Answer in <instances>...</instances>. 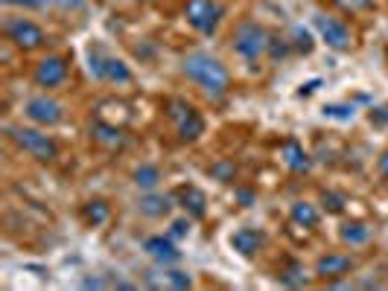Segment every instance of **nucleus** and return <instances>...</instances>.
Returning a JSON list of instances; mask_svg holds the SVG:
<instances>
[{"mask_svg":"<svg viewBox=\"0 0 388 291\" xmlns=\"http://www.w3.org/2000/svg\"><path fill=\"white\" fill-rule=\"evenodd\" d=\"M82 285H85V288H103L105 283H103L100 277H93V280H82Z\"/></svg>","mask_w":388,"mask_h":291,"instance_id":"nucleus-34","label":"nucleus"},{"mask_svg":"<svg viewBox=\"0 0 388 291\" xmlns=\"http://www.w3.org/2000/svg\"><path fill=\"white\" fill-rule=\"evenodd\" d=\"M280 283L283 285H307V271L301 268V265H289V268L280 274Z\"/></svg>","mask_w":388,"mask_h":291,"instance_id":"nucleus-23","label":"nucleus"},{"mask_svg":"<svg viewBox=\"0 0 388 291\" xmlns=\"http://www.w3.org/2000/svg\"><path fill=\"white\" fill-rule=\"evenodd\" d=\"M93 137L100 140L103 146H120V143H123V131H120L117 126H105V123L93 126Z\"/></svg>","mask_w":388,"mask_h":291,"instance_id":"nucleus-20","label":"nucleus"},{"mask_svg":"<svg viewBox=\"0 0 388 291\" xmlns=\"http://www.w3.org/2000/svg\"><path fill=\"white\" fill-rule=\"evenodd\" d=\"M210 175H213L216 181H222V184H231L234 175H236V166H234L231 160H219V163L210 166Z\"/></svg>","mask_w":388,"mask_h":291,"instance_id":"nucleus-22","label":"nucleus"},{"mask_svg":"<svg viewBox=\"0 0 388 291\" xmlns=\"http://www.w3.org/2000/svg\"><path fill=\"white\" fill-rule=\"evenodd\" d=\"M371 123H377V126H385V123H388V108H377V114L371 111Z\"/></svg>","mask_w":388,"mask_h":291,"instance_id":"nucleus-31","label":"nucleus"},{"mask_svg":"<svg viewBox=\"0 0 388 291\" xmlns=\"http://www.w3.org/2000/svg\"><path fill=\"white\" fill-rule=\"evenodd\" d=\"M9 140L18 146L21 152H27L35 160H53L59 155V146L53 143L50 134H44L38 129H23V126H9Z\"/></svg>","mask_w":388,"mask_h":291,"instance_id":"nucleus-2","label":"nucleus"},{"mask_svg":"<svg viewBox=\"0 0 388 291\" xmlns=\"http://www.w3.org/2000/svg\"><path fill=\"white\" fill-rule=\"evenodd\" d=\"M161 169L155 166V163H140L135 172H132V181H135V186L137 189H143V192H152L158 184H161Z\"/></svg>","mask_w":388,"mask_h":291,"instance_id":"nucleus-17","label":"nucleus"},{"mask_svg":"<svg viewBox=\"0 0 388 291\" xmlns=\"http://www.w3.org/2000/svg\"><path fill=\"white\" fill-rule=\"evenodd\" d=\"M260 245H263V233L254 230V227H239V230H234V236H231V248H234L239 256H251Z\"/></svg>","mask_w":388,"mask_h":291,"instance_id":"nucleus-14","label":"nucleus"},{"mask_svg":"<svg viewBox=\"0 0 388 291\" xmlns=\"http://www.w3.org/2000/svg\"><path fill=\"white\" fill-rule=\"evenodd\" d=\"M289 215H292V222L301 225V227L319 225V210H315V204H309V201H295L292 210H289Z\"/></svg>","mask_w":388,"mask_h":291,"instance_id":"nucleus-19","label":"nucleus"},{"mask_svg":"<svg viewBox=\"0 0 388 291\" xmlns=\"http://www.w3.org/2000/svg\"><path fill=\"white\" fill-rule=\"evenodd\" d=\"M6 6H15V4H21V6H38L41 0H4Z\"/></svg>","mask_w":388,"mask_h":291,"instance_id":"nucleus-33","label":"nucleus"},{"mask_svg":"<svg viewBox=\"0 0 388 291\" xmlns=\"http://www.w3.org/2000/svg\"><path fill=\"white\" fill-rule=\"evenodd\" d=\"M377 169H380V175H382V178L388 181V152H385V155L380 158V163H377Z\"/></svg>","mask_w":388,"mask_h":291,"instance_id":"nucleus-32","label":"nucleus"},{"mask_svg":"<svg viewBox=\"0 0 388 291\" xmlns=\"http://www.w3.org/2000/svg\"><path fill=\"white\" fill-rule=\"evenodd\" d=\"M91 73L100 82H114V85H129L132 82V70L123 59L103 56V53H91Z\"/></svg>","mask_w":388,"mask_h":291,"instance_id":"nucleus-7","label":"nucleus"},{"mask_svg":"<svg viewBox=\"0 0 388 291\" xmlns=\"http://www.w3.org/2000/svg\"><path fill=\"white\" fill-rule=\"evenodd\" d=\"M338 236H342L345 245L359 248V245H368V242H371V227L365 222H348V225H342Z\"/></svg>","mask_w":388,"mask_h":291,"instance_id":"nucleus-18","label":"nucleus"},{"mask_svg":"<svg viewBox=\"0 0 388 291\" xmlns=\"http://www.w3.org/2000/svg\"><path fill=\"white\" fill-rule=\"evenodd\" d=\"M190 233V218H178V222H173V227H169V236L173 239H181Z\"/></svg>","mask_w":388,"mask_h":291,"instance_id":"nucleus-30","label":"nucleus"},{"mask_svg":"<svg viewBox=\"0 0 388 291\" xmlns=\"http://www.w3.org/2000/svg\"><path fill=\"white\" fill-rule=\"evenodd\" d=\"M312 23H315V30H319V35H321V41H324L327 47H333V50H338V53L350 50L353 35H350V30H348L338 18L324 15V12H315V15H312Z\"/></svg>","mask_w":388,"mask_h":291,"instance_id":"nucleus-5","label":"nucleus"},{"mask_svg":"<svg viewBox=\"0 0 388 291\" xmlns=\"http://www.w3.org/2000/svg\"><path fill=\"white\" fill-rule=\"evenodd\" d=\"M280 158H283V163H286L289 169H292V172H309V166H312L309 155L304 152V146L295 143V140H286V143H283Z\"/></svg>","mask_w":388,"mask_h":291,"instance_id":"nucleus-16","label":"nucleus"},{"mask_svg":"<svg viewBox=\"0 0 388 291\" xmlns=\"http://www.w3.org/2000/svg\"><path fill=\"white\" fill-rule=\"evenodd\" d=\"M350 4H353V6H359V9H365V6H371V4H374V0H350Z\"/></svg>","mask_w":388,"mask_h":291,"instance_id":"nucleus-35","label":"nucleus"},{"mask_svg":"<svg viewBox=\"0 0 388 291\" xmlns=\"http://www.w3.org/2000/svg\"><path fill=\"white\" fill-rule=\"evenodd\" d=\"M143 251L161 265H173V262L181 259V251L173 242V236H149L147 242H143Z\"/></svg>","mask_w":388,"mask_h":291,"instance_id":"nucleus-11","label":"nucleus"},{"mask_svg":"<svg viewBox=\"0 0 388 291\" xmlns=\"http://www.w3.org/2000/svg\"><path fill=\"white\" fill-rule=\"evenodd\" d=\"M67 79V64L62 56H47L35 67V85L38 88H59Z\"/></svg>","mask_w":388,"mask_h":291,"instance_id":"nucleus-10","label":"nucleus"},{"mask_svg":"<svg viewBox=\"0 0 388 291\" xmlns=\"http://www.w3.org/2000/svg\"><path fill=\"white\" fill-rule=\"evenodd\" d=\"M321 201H324V207L330 210V213H342L345 210V196H338V192H333V189H324L321 192Z\"/></svg>","mask_w":388,"mask_h":291,"instance_id":"nucleus-24","label":"nucleus"},{"mask_svg":"<svg viewBox=\"0 0 388 291\" xmlns=\"http://www.w3.org/2000/svg\"><path fill=\"white\" fill-rule=\"evenodd\" d=\"M266 53H269L275 61H278V59H286V56H289V41H286V38H278V35H269V50H266Z\"/></svg>","mask_w":388,"mask_h":291,"instance_id":"nucleus-25","label":"nucleus"},{"mask_svg":"<svg viewBox=\"0 0 388 291\" xmlns=\"http://www.w3.org/2000/svg\"><path fill=\"white\" fill-rule=\"evenodd\" d=\"M193 285V277L187 271H166V288H190Z\"/></svg>","mask_w":388,"mask_h":291,"instance_id":"nucleus-26","label":"nucleus"},{"mask_svg":"<svg viewBox=\"0 0 388 291\" xmlns=\"http://www.w3.org/2000/svg\"><path fill=\"white\" fill-rule=\"evenodd\" d=\"M23 114H27L30 123L41 126V129H50V126H59L64 119V105L59 100H53V96H33V100L27 102V108H23Z\"/></svg>","mask_w":388,"mask_h":291,"instance_id":"nucleus-6","label":"nucleus"},{"mask_svg":"<svg viewBox=\"0 0 388 291\" xmlns=\"http://www.w3.org/2000/svg\"><path fill=\"white\" fill-rule=\"evenodd\" d=\"M184 15H187V23H190V27L196 30V32L213 35L216 27H219L222 15H225V9L216 4V0H190L187 9H184Z\"/></svg>","mask_w":388,"mask_h":291,"instance_id":"nucleus-4","label":"nucleus"},{"mask_svg":"<svg viewBox=\"0 0 388 291\" xmlns=\"http://www.w3.org/2000/svg\"><path fill=\"white\" fill-rule=\"evenodd\" d=\"M324 117H333V119H353V105H324Z\"/></svg>","mask_w":388,"mask_h":291,"instance_id":"nucleus-28","label":"nucleus"},{"mask_svg":"<svg viewBox=\"0 0 388 291\" xmlns=\"http://www.w3.org/2000/svg\"><path fill=\"white\" fill-rule=\"evenodd\" d=\"M6 38L21 47V50H35V47L44 44V30L38 27V23H33L30 18H12L6 20Z\"/></svg>","mask_w":388,"mask_h":291,"instance_id":"nucleus-8","label":"nucleus"},{"mask_svg":"<svg viewBox=\"0 0 388 291\" xmlns=\"http://www.w3.org/2000/svg\"><path fill=\"white\" fill-rule=\"evenodd\" d=\"M44 6H53V9H62V12H79L85 6V0H41Z\"/></svg>","mask_w":388,"mask_h":291,"instance_id":"nucleus-27","label":"nucleus"},{"mask_svg":"<svg viewBox=\"0 0 388 291\" xmlns=\"http://www.w3.org/2000/svg\"><path fill=\"white\" fill-rule=\"evenodd\" d=\"M85 218L96 227V225H105V218H108V204H103V201H91V204H85Z\"/></svg>","mask_w":388,"mask_h":291,"instance_id":"nucleus-21","label":"nucleus"},{"mask_svg":"<svg viewBox=\"0 0 388 291\" xmlns=\"http://www.w3.org/2000/svg\"><path fill=\"white\" fill-rule=\"evenodd\" d=\"M295 47H298V50L301 53H312V35L304 30V27H295Z\"/></svg>","mask_w":388,"mask_h":291,"instance_id":"nucleus-29","label":"nucleus"},{"mask_svg":"<svg viewBox=\"0 0 388 291\" xmlns=\"http://www.w3.org/2000/svg\"><path fill=\"white\" fill-rule=\"evenodd\" d=\"M353 271V259L348 254H327L315 262V274L324 277V280H336V277H345Z\"/></svg>","mask_w":388,"mask_h":291,"instance_id":"nucleus-12","label":"nucleus"},{"mask_svg":"<svg viewBox=\"0 0 388 291\" xmlns=\"http://www.w3.org/2000/svg\"><path fill=\"white\" fill-rule=\"evenodd\" d=\"M181 70L190 82H196L210 100H219V96L228 93V85H231V76H228V67L210 56V53H190L184 61H181Z\"/></svg>","mask_w":388,"mask_h":291,"instance_id":"nucleus-1","label":"nucleus"},{"mask_svg":"<svg viewBox=\"0 0 388 291\" xmlns=\"http://www.w3.org/2000/svg\"><path fill=\"white\" fill-rule=\"evenodd\" d=\"M176 198H178V204L184 207V213L193 215V218H202V215L207 213V198H205V192H202L199 186H181V189L176 192Z\"/></svg>","mask_w":388,"mask_h":291,"instance_id":"nucleus-13","label":"nucleus"},{"mask_svg":"<svg viewBox=\"0 0 388 291\" xmlns=\"http://www.w3.org/2000/svg\"><path fill=\"white\" fill-rule=\"evenodd\" d=\"M266 50H269V32L257 20H239L234 30V53L249 61H257L260 56H266Z\"/></svg>","mask_w":388,"mask_h":291,"instance_id":"nucleus-3","label":"nucleus"},{"mask_svg":"<svg viewBox=\"0 0 388 291\" xmlns=\"http://www.w3.org/2000/svg\"><path fill=\"white\" fill-rule=\"evenodd\" d=\"M169 108H173V111H169V117L176 119L181 140H199V137L205 134V119L196 114V108H193V105H187V102L176 100Z\"/></svg>","mask_w":388,"mask_h":291,"instance_id":"nucleus-9","label":"nucleus"},{"mask_svg":"<svg viewBox=\"0 0 388 291\" xmlns=\"http://www.w3.org/2000/svg\"><path fill=\"white\" fill-rule=\"evenodd\" d=\"M137 210L147 215V218H164L173 210V196H158V192H147L140 201H137Z\"/></svg>","mask_w":388,"mask_h":291,"instance_id":"nucleus-15","label":"nucleus"}]
</instances>
